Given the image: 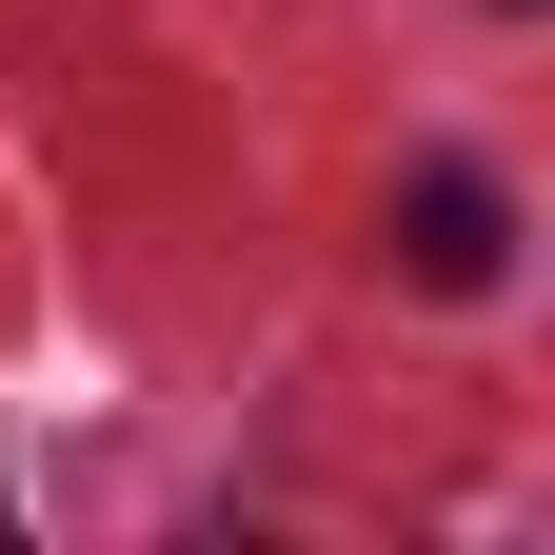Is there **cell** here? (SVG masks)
I'll use <instances>...</instances> for the list:
<instances>
[{"label": "cell", "mask_w": 555, "mask_h": 555, "mask_svg": "<svg viewBox=\"0 0 555 555\" xmlns=\"http://www.w3.org/2000/svg\"><path fill=\"white\" fill-rule=\"evenodd\" d=\"M397 258L437 278V298H496V258H516V219H496V179H456V159H437V179L397 198Z\"/></svg>", "instance_id": "1"}]
</instances>
